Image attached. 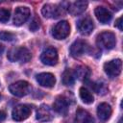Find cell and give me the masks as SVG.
<instances>
[{
    "label": "cell",
    "instance_id": "1",
    "mask_svg": "<svg viewBox=\"0 0 123 123\" xmlns=\"http://www.w3.org/2000/svg\"><path fill=\"white\" fill-rule=\"evenodd\" d=\"M8 59L11 62H28L32 56L30 51L25 47H14L12 48L7 55Z\"/></svg>",
    "mask_w": 123,
    "mask_h": 123
},
{
    "label": "cell",
    "instance_id": "2",
    "mask_svg": "<svg viewBox=\"0 0 123 123\" xmlns=\"http://www.w3.org/2000/svg\"><path fill=\"white\" fill-rule=\"evenodd\" d=\"M96 44L99 48L104 50H111L116 44L115 35L111 32H103L97 36Z\"/></svg>",
    "mask_w": 123,
    "mask_h": 123
},
{
    "label": "cell",
    "instance_id": "3",
    "mask_svg": "<svg viewBox=\"0 0 123 123\" xmlns=\"http://www.w3.org/2000/svg\"><path fill=\"white\" fill-rule=\"evenodd\" d=\"M9 90L12 95L17 97H22L30 93L31 85L26 81H17L10 85Z\"/></svg>",
    "mask_w": 123,
    "mask_h": 123
},
{
    "label": "cell",
    "instance_id": "4",
    "mask_svg": "<svg viewBox=\"0 0 123 123\" xmlns=\"http://www.w3.org/2000/svg\"><path fill=\"white\" fill-rule=\"evenodd\" d=\"M65 8L62 5L45 4L41 9V13L46 18H58L64 13Z\"/></svg>",
    "mask_w": 123,
    "mask_h": 123
},
{
    "label": "cell",
    "instance_id": "5",
    "mask_svg": "<svg viewBox=\"0 0 123 123\" xmlns=\"http://www.w3.org/2000/svg\"><path fill=\"white\" fill-rule=\"evenodd\" d=\"M31 111H32L31 106L26 104L17 105L16 107L13 108L12 111V117L14 121H17V122L23 121L29 117V115L31 114Z\"/></svg>",
    "mask_w": 123,
    "mask_h": 123
},
{
    "label": "cell",
    "instance_id": "6",
    "mask_svg": "<svg viewBox=\"0 0 123 123\" xmlns=\"http://www.w3.org/2000/svg\"><path fill=\"white\" fill-rule=\"evenodd\" d=\"M70 32L69 23L65 20L58 22L52 29V36L56 39H64Z\"/></svg>",
    "mask_w": 123,
    "mask_h": 123
},
{
    "label": "cell",
    "instance_id": "7",
    "mask_svg": "<svg viewBox=\"0 0 123 123\" xmlns=\"http://www.w3.org/2000/svg\"><path fill=\"white\" fill-rule=\"evenodd\" d=\"M121 69H122V62L120 59L107 62L104 64V70L106 74L111 78L117 77L121 73Z\"/></svg>",
    "mask_w": 123,
    "mask_h": 123
},
{
    "label": "cell",
    "instance_id": "8",
    "mask_svg": "<svg viewBox=\"0 0 123 123\" xmlns=\"http://www.w3.org/2000/svg\"><path fill=\"white\" fill-rule=\"evenodd\" d=\"M58 52L54 47H47L40 55V61L46 65H55L58 62Z\"/></svg>",
    "mask_w": 123,
    "mask_h": 123
},
{
    "label": "cell",
    "instance_id": "9",
    "mask_svg": "<svg viewBox=\"0 0 123 123\" xmlns=\"http://www.w3.org/2000/svg\"><path fill=\"white\" fill-rule=\"evenodd\" d=\"M88 51V45L85 40L78 39L70 46V54L74 58H79Z\"/></svg>",
    "mask_w": 123,
    "mask_h": 123
},
{
    "label": "cell",
    "instance_id": "10",
    "mask_svg": "<svg viewBox=\"0 0 123 123\" xmlns=\"http://www.w3.org/2000/svg\"><path fill=\"white\" fill-rule=\"evenodd\" d=\"M30 16V10L27 7H18L14 11L13 23L16 26H20L25 23Z\"/></svg>",
    "mask_w": 123,
    "mask_h": 123
},
{
    "label": "cell",
    "instance_id": "11",
    "mask_svg": "<svg viewBox=\"0 0 123 123\" xmlns=\"http://www.w3.org/2000/svg\"><path fill=\"white\" fill-rule=\"evenodd\" d=\"M68 108H69V101L65 96H62V95L58 96L53 103V110L62 115H65L67 113Z\"/></svg>",
    "mask_w": 123,
    "mask_h": 123
},
{
    "label": "cell",
    "instance_id": "12",
    "mask_svg": "<svg viewBox=\"0 0 123 123\" xmlns=\"http://www.w3.org/2000/svg\"><path fill=\"white\" fill-rule=\"evenodd\" d=\"M77 28H78L79 32L82 35L87 36L93 31V28H94L93 21H92V19L90 17L86 16V17H84V18H82V19H80L78 21Z\"/></svg>",
    "mask_w": 123,
    "mask_h": 123
},
{
    "label": "cell",
    "instance_id": "13",
    "mask_svg": "<svg viewBox=\"0 0 123 123\" xmlns=\"http://www.w3.org/2000/svg\"><path fill=\"white\" fill-rule=\"evenodd\" d=\"M36 79L40 86H45V87H53L56 83L55 76L52 73H48V72L37 74L36 76Z\"/></svg>",
    "mask_w": 123,
    "mask_h": 123
},
{
    "label": "cell",
    "instance_id": "14",
    "mask_svg": "<svg viewBox=\"0 0 123 123\" xmlns=\"http://www.w3.org/2000/svg\"><path fill=\"white\" fill-rule=\"evenodd\" d=\"M37 120H38L39 122H47L52 120L53 118V114L51 110L49 109L48 106L46 105H41L37 111V115H36Z\"/></svg>",
    "mask_w": 123,
    "mask_h": 123
},
{
    "label": "cell",
    "instance_id": "15",
    "mask_svg": "<svg viewBox=\"0 0 123 123\" xmlns=\"http://www.w3.org/2000/svg\"><path fill=\"white\" fill-rule=\"evenodd\" d=\"M87 7V2L86 1H75L72 3H69L67 9L69 13L72 15H78L83 13Z\"/></svg>",
    "mask_w": 123,
    "mask_h": 123
},
{
    "label": "cell",
    "instance_id": "16",
    "mask_svg": "<svg viewBox=\"0 0 123 123\" xmlns=\"http://www.w3.org/2000/svg\"><path fill=\"white\" fill-rule=\"evenodd\" d=\"M97 115L100 121L106 122L111 115V108L107 103H101L97 108Z\"/></svg>",
    "mask_w": 123,
    "mask_h": 123
},
{
    "label": "cell",
    "instance_id": "17",
    "mask_svg": "<svg viewBox=\"0 0 123 123\" xmlns=\"http://www.w3.org/2000/svg\"><path fill=\"white\" fill-rule=\"evenodd\" d=\"M96 18L103 24L108 23L111 19V12L105 7H97L94 11Z\"/></svg>",
    "mask_w": 123,
    "mask_h": 123
},
{
    "label": "cell",
    "instance_id": "18",
    "mask_svg": "<svg viewBox=\"0 0 123 123\" xmlns=\"http://www.w3.org/2000/svg\"><path fill=\"white\" fill-rule=\"evenodd\" d=\"M76 120L79 123H94V118L91 116V114L83 109L77 110Z\"/></svg>",
    "mask_w": 123,
    "mask_h": 123
},
{
    "label": "cell",
    "instance_id": "19",
    "mask_svg": "<svg viewBox=\"0 0 123 123\" xmlns=\"http://www.w3.org/2000/svg\"><path fill=\"white\" fill-rule=\"evenodd\" d=\"M74 75H75V77H77L80 80L86 81L90 76V70L86 66L80 65V66H77L76 69L74 70Z\"/></svg>",
    "mask_w": 123,
    "mask_h": 123
},
{
    "label": "cell",
    "instance_id": "20",
    "mask_svg": "<svg viewBox=\"0 0 123 123\" xmlns=\"http://www.w3.org/2000/svg\"><path fill=\"white\" fill-rule=\"evenodd\" d=\"M79 94H80V98L82 99V101L85 104H91L94 101V97H93L92 93L85 86H82L80 88Z\"/></svg>",
    "mask_w": 123,
    "mask_h": 123
},
{
    "label": "cell",
    "instance_id": "21",
    "mask_svg": "<svg viewBox=\"0 0 123 123\" xmlns=\"http://www.w3.org/2000/svg\"><path fill=\"white\" fill-rule=\"evenodd\" d=\"M62 84L65 86H72L75 82V75H74V71H72L71 69H66L64 70V72L62 73Z\"/></svg>",
    "mask_w": 123,
    "mask_h": 123
},
{
    "label": "cell",
    "instance_id": "22",
    "mask_svg": "<svg viewBox=\"0 0 123 123\" xmlns=\"http://www.w3.org/2000/svg\"><path fill=\"white\" fill-rule=\"evenodd\" d=\"M0 38L2 40H6V41H12L15 38V35L11 33V32L1 31L0 32Z\"/></svg>",
    "mask_w": 123,
    "mask_h": 123
},
{
    "label": "cell",
    "instance_id": "23",
    "mask_svg": "<svg viewBox=\"0 0 123 123\" xmlns=\"http://www.w3.org/2000/svg\"><path fill=\"white\" fill-rule=\"evenodd\" d=\"M91 88H93V90L97 93H105V91L107 90V87L104 84L102 83H92L91 84Z\"/></svg>",
    "mask_w": 123,
    "mask_h": 123
},
{
    "label": "cell",
    "instance_id": "24",
    "mask_svg": "<svg viewBox=\"0 0 123 123\" xmlns=\"http://www.w3.org/2000/svg\"><path fill=\"white\" fill-rule=\"evenodd\" d=\"M10 15L11 12L8 9H4V8H0V22H7L10 19Z\"/></svg>",
    "mask_w": 123,
    "mask_h": 123
},
{
    "label": "cell",
    "instance_id": "25",
    "mask_svg": "<svg viewBox=\"0 0 123 123\" xmlns=\"http://www.w3.org/2000/svg\"><path fill=\"white\" fill-rule=\"evenodd\" d=\"M39 27H40V20L37 16H35L30 24V30L32 32H36Z\"/></svg>",
    "mask_w": 123,
    "mask_h": 123
},
{
    "label": "cell",
    "instance_id": "26",
    "mask_svg": "<svg viewBox=\"0 0 123 123\" xmlns=\"http://www.w3.org/2000/svg\"><path fill=\"white\" fill-rule=\"evenodd\" d=\"M115 26H116L120 31H122V17H119V18L116 19V21H115Z\"/></svg>",
    "mask_w": 123,
    "mask_h": 123
},
{
    "label": "cell",
    "instance_id": "27",
    "mask_svg": "<svg viewBox=\"0 0 123 123\" xmlns=\"http://www.w3.org/2000/svg\"><path fill=\"white\" fill-rule=\"evenodd\" d=\"M5 118H6V113H5L4 111H0V122H1V121H3Z\"/></svg>",
    "mask_w": 123,
    "mask_h": 123
},
{
    "label": "cell",
    "instance_id": "28",
    "mask_svg": "<svg viewBox=\"0 0 123 123\" xmlns=\"http://www.w3.org/2000/svg\"><path fill=\"white\" fill-rule=\"evenodd\" d=\"M3 51H4V46H3L2 44H0V56L2 55V53H3Z\"/></svg>",
    "mask_w": 123,
    "mask_h": 123
},
{
    "label": "cell",
    "instance_id": "29",
    "mask_svg": "<svg viewBox=\"0 0 123 123\" xmlns=\"http://www.w3.org/2000/svg\"><path fill=\"white\" fill-rule=\"evenodd\" d=\"M0 99H1V95H0Z\"/></svg>",
    "mask_w": 123,
    "mask_h": 123
}]
</instances>
